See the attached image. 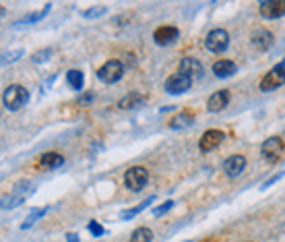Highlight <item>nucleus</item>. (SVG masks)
<instances>
[{
  "mask_svg": "<svg viewBox=\"0 0 285 242\" xmlns=\"http://www.w3.org/2000/svg\"><path fill=\"white\" fill-rule=\"evenodd\" d=\"M3 101H5L7 110L17 112V110H21L25 103L29 101V91L23 87V85H11V87L5 89Z\"/></svg>",
  "mask_w": 285,
  "mask_h": 242,
  "instance_id": "f257e3e1",
  "label": "nucleus"
},
{
  "mask_svg": "<svg viewBox=\"0 0 285 242\" xmlns=\"http://www.w3.org/2000/svg\"><path fill=\"white\" fill-rule=\"evenodd\" d=\"M147 182H149V174H147L145 168L135 166V168L126 170V174H124V186L128 188V191L139 193V191H143V188L147 186Z\"/></svg>",
  "mask_w": 285,
  "mask_h": 242,
  "instance_id": "f03ea898",
  "label": "nucleus"
},
{
  "mask_svg": "<svg viewBox=\"0 0 285 242\" xmlns=\"http://www.w3.org/2000/svg\"><path fill=\"white\" fill-rule=\"evenodd\" d=\"M227 46H229V33L225 29H213L207 33L205 48L213 54H221V52L227 50Z\"/></svg>",
  "mask_w": 285,
  "mask_h": 242,
  "instance_id": "7ed1b4c3",
  "label": "nucleus"
},
{
  "mask_svg": "<svg viewBox=\"0 0 285 242\" xmlns=\"http://www.w3.org/2000/svg\"><path fill=\"white\" fill-rule=\"evenodd\" d=\"M122 75H124V64H122L120 60H108V62L97 71L99 81H104V83H108V85L118 83V81L122 79Z\"/></svg>",
  "mask_w": 285,
  "mask_h": 242,
  "instance_id": "20e7f679",
  "label": "nucleus"
},
{
  "mask_svg": "<svg viewBox=\"0 0 285 242\" xmlns=\"http://www.w3.org/2000/svg\"><path fill=\"white\" fill-rule=\"evenodd\" d=\"M283 83H285V66L277 64V66H273L271 71L262 77L258 87H260V91H273V89L281 87Z\"/></svg>",
  "mask_w": 285,
  "mask_h": 242,
  "instance_id": "39448f33",
  "label": "nucleus"
},
{
  "mask_svg": "<svg viewBox=\"0 0 285 242\" xmlns=\"http://www.w3.org/2000/svg\"><path fill=\"white\" fill-rule=\"evenodd\" d=\"M178 73L184 75V77H188L190 81H198V79H203V73H205V71H203V64H200L196 58L186 56V58L180 60Z\"/></svg>",
  "mask_w": 285,
  "mask_h": 242,
  "instance_id": "423d86ee",
  "label": "nucleus"
},
{
  "mask_svg": "<svg viewBox=\"0 0 285 242\" xmlns=\"http://www.w3.org/2000/svg\"><path fill=\"white\" fill-rule=\"evenodd\" d=\"M223 139H225L223 131H219V129H209V131H205L203 137H200L198 147H200V151H203V153H209V151H213V149L219 147V145L223 143Z\"/></svg>",
  "mask_w": 285,
  "mask_h": 242,
  "instance_id": "0eeeda50",
  "label": "nucleus"
},
{
  "mask_svg": "<svg viewBox=\"0 0 285 242\" xmlns=\"http://www.w3.org/2000/svg\"><path fill=\"white\" fill-rule=\"evenodd\" d=\"M192 87V81L188 77H184L180 73L172 75L170 79L165 81V91L167 93H172V95H180V93H186L188 89Z\"/></svg>",
  "mask_w": 285,
  "mask_h": 242,
  "instance_id": "6e6552de",
  "label": "nucleus"
},
{
  "mask_svg": "<svg viewBox=\"0 0 285 242\" xmlns=\"http://www.w3.org/2000/svg\"><path fill=\"white\" fill-rule=\"evenodd\" d=\"M260 153H262V158L269 162L279 160V155L283 153V139H279V137H269V139L262 143Z\"/></svg>",
  "mask_w": 285,
  "mask_h": 242,
  "instance_id": "1a4fd4ad",
  "label": "nucleus"
},
{
  "mask_svg": "<svg viewBox=\"0 0 285 242\" xmlns=\"http://www.w3.org/2000/svg\"><path fill=\"white\" fill-rule=\"evenodd\" d=\"M285 15V0H264L260 3V17L264 19H279Z\"/></svg>",
  "mask_w": 285,
  "mask_h": 242,
  "instance_id": "9d476101",
  "label": "nucleus"
},
{
  "mask_svg": "<svg viewBox=\"0 0 285 242\" xmlns=\"http://www.w3.org/2000/svg\"><path fill=\"white\" fill-rule=\"evenodd\" d=\"M180 38V31L172 25H165V27H157L153 31V40L157 46H170Z\"/></svg>",
  "mask_w": 285,
  "mask_h": 242,
  "instance_id": "9b49d317",
  "label": "nucleus"
},
{
  "mask_svg": "<svg viewBox=\"0 0 285 242\" xmlns=\"http://www.w3.org/2000/svg\"><path fill=\"white\" fill-rule=\"evenodd\" d=\"M246 158L244 155H229V158L223 162V172H225V176H229V178H236V176H240L242 172H244V168H246Z\"/></svg>",
  "mask_w": 285,
  "mask_h": 242,
  "instance_id": "f8f14e48",
  "label": "nucleus"
},
{
  "mask_svg": "<svg viewBox=\"0 0 285 242\" xmlns=\"http://www.w3.org/2000/svg\"><path fill=\"white\" fill-rule=\"evenodd\" d=\"M229 91L227 89H219V91H215L211 97H209V101H207V110L209 112H221V110H225V106L229 103Z\"/></svg>",
  "mask_w": 285,
  "mask_h": 242,
  "instance_id": "ddd939ff",
  "label": "nucleus"
},
{
  "mask_svg": "<svg viewBox=\"0 0 285 242\" xmlns=\"http://www.w3.org/2000/svg\"><path fill=\"white\" fill-rule=\"evenodd\" d=\"M273 42H275V38H273V33L269 29H256L252 33V46L258 48V50H262V52L269 50L273 46Z\"/></svg>",
  "mask_w": 285,
  "mask_h": 242,
  "instance_id": "4468645a",
  "label": "nucleus"
},
{
  "mask_svg": "<svg viewBox=\"0 0 285 242\" xmlns=\"http://www.w3.org/2000/svg\"><path fill=\"white\" fill-rule=\"evenodd\" d=\"M236 71H238V66L233 64L231 60H217V62L213 64V75H215V77H219V79L231 77Z\"/></svg>",
  "mask_w": 285,
  "mask_h": 242,
  "instance_id": "2eb2a0df",
  "label": "nucleus"
},
{
  "mask_svg": "<svg viewBox=\"0 0 285 242\" xmlns=\"http://www.w3.org/2000/svg\"><path fill=\"white\" fill-rule=\"evenodd\" d=\"M194 125V116L190 112H180L170 120V129L172 131H184Z\"/></svg>",
  "mask_w": 285,
  "mask_h": 242,
  "instance_id": "dca6fc26",
  "label": "nucleus"
},
{
  "mask_svg": "<svg viewBox=\"0 0 285 242\" xmlns=\"http://www.w3.org/2000/svg\"><path fill=\"white\" fill-rule=\"evenodd\" d=\"M141 106H145V97H143L141 93H128V95L122 97L120 103H118L120 110H137V108H141Z\"/></svg>",
  "mask_w": 285,
  "mask_h": 242,
  "instance_id": "f3484780",
  "label": "nucleus"
},
{
  "mask_svg": "<svg viewBox=\"0 0 285 242\" xmlns=\"http://www.w3.org/2000/svg\"><path fill=\"white\" fill-rule=\"evenodd\" d=\"M40 164H42V168H46V170H56V168H60V166L64 164V158H62L60 153H54V151H50V153L42 155Z\"/></svg>",
  "mask_w": 285,
  "mask_h": 242,
  "instance_id": "a211bd4d",
  "label": "nucleus"
},
{
  "mask_svg": "<svg viewBox=\"0 0 285 242\" xmlns=\"http://www.w3.org/2000/svg\"><path fill=\"white\" fill-rule=\"evenodd\" d=\"M66 83H69V87L79 91L83 89V83H85V75H83L81 71H77V68H73V71L66 73Z\"/></svg>",
  "mask_w": 285,
  "mask_h": 242,
  "instance_id": "6ab92c4d",
  "label": "nucleus"
},
{
  "mask_svg": "<svg viewBox=\"0 0 285 242\" xmlns=\"http://www.w3.org/2000/svg\"><path fill=\"white\" fill-rule=\"evenodd\" d=\"M50 9H52V7H50V5H46V7H44L40 13H33V15H29V17H25V19L17 21V23H15V27H23V25H29V23H36V21L44 19V17L50 13Z\"/></svg>",
  "mask_w": 285,
  "mask_h": 242,
  "instance_id": "aec40b11",
  "label": "nucleus"
},
{
  "mask_svg": "<svg viewBox=\"0 0 285 242\" xmlns=\"http://www.w3.org/2000/svg\"><path fill=\"white\" fill-rule=\"evenodd\" d=\"M48 213V207H40V209H33L29 215H27V219L21 223V230H29V226H33L40 217H44Z\"/></svg>",
  "mask_w": 285,
  "mask_h": 242,
  "instance_id": "412c9836",
  "label": "nucleus"
},
{
  "mask_svg": "<svg viewBox=\"0 0 285 242\" xmlns=\"http://www.w3.org/2000/svg\"><path fill=\"white\" fill-rule=\"evenodd\" d=\"M155 201V197H149L147 201H143V203H139L137 207H132V209H126V211H122V219H130V217H135L137 213H141V211H145L147 209V207L151 205V203H153Z\"/></svg>",
  "mask_w": 285,
  "mask_h": 242,
  "instance_id": "4be33fe9",
  "label": "nucleus"
},
{
  "mask_svg": "<svg viewBox=\"0 0 285 242\" xmlns=\"http://www.w3.org/2000/svg\"><path fill=\"white\" fill-rule=\"evenodd\" d=\"M153 240V232L149 228H137L130 236V242H151Z\"/></svg>",
  "mask_w": 285,
  "mask_h": 242,
  "instance_id": "5701e85b",
  "label": "nucleus"
},
{
  "mask_svg": "<svg viewBox=\"0 0 285 242\" xmlns=\"http://www.w3.org/2000/svg\"><path fill=\"white\" fill-rule=\"evenodd\" d=\"M23 201H25L23 195H15V197L5 195V197H3V209H15V207L23 205Z\"/></svg>",
  "mask_w": 285,
  "mask_h": 242,
  "instance_id": "b1692460",
  "label": "nucleus"
},
{
  "mask_svg": "<svg viewBox=\"0 0 285 242\" xmlns=\"http://www.w3.org/2000/svg\"><path fill=\"white\" fill-rule=\"evenodd\" d=\"M50 56H52V50H50V48H44V50L36 52V54L31 56V62H33V64H42V62H46Z\"/></svg>",
  "mask_w": 285,
  "mask_h": 242,
  "instance_id": "393cba45",
  "label": "nucleus"
},
{
  "mask_svg": "<svg viewBox=\"0 0 285 242\" xmlns=\"http://www.w3.org/2000/svg\"><path fill=\"white\" fill-rule=\"evenodd\" d=\"M21 56H23V50H17V52H9V54H5V56H3V66L11 64L13 60H19Z\"/></svg>",
  "mask_w": 285,
  "mask_h": 242,
  "instance_id": "a878e982",
  "label": "nucleus"
},
{
  "mask_svg": "<svg viewBox=\"0 0 285 242\" xmlns=\"http://www.w3.org/2000/svg\"><path fill=\"white\" fill-rule=\"evenodd\" d=\"M172 207H174V201H165L163 205L155 207V209H153V215H155V217H159V215H163V213H167V211H170Z\"/></svg>",
  "mask_w": 285,
  "mask_h": 242,
  "instance_id": "bb28decb",
  "label": "nucleus"
},
{
  "mask_svg": "<svg viewBox=\"0 0 285 242\" xmlns=\"http://www.w3.org/2000/svg\"><path fill=\"white\" fill-rule=\"evenodd\" d=\"M104 13H106V7H97V9L85 11V13H83V17H85V19H93V17H102Z\"/></svg>",
  "mask_w": 285,
  "mask_h": 242,
  "instance_id": "cd10ccee",
  "label": "nucleus"
},
{
  "mask_svg": "<svg viewBox=\"0 0 285 242\" xmlns=\"http://www.w3.org/2000/svg\"><path fill=\"white\" fill-rule=\"evenodd\" d=\"M89 232H91L93 236H102L106 230H104L102 223H97V221H89Z\"/></svg>",
  "mask_w": 285,
  "mask_h": 242,
  "instance_id": "c85d7f7f",
  "label": "nucleus"
},
{
  "mask_svg": "<svg viewBox=\"0 0 285 242\" xmlns=\"http://www.w3.org/2000/svg\"><path fill=\"white\" fill-rule=\"evenodd\" d=\"M15 191L21 195V193H33V191H36V188H33L31 184H27V182H19V184L15 186Z\"/></svg>",
  "mask_w": 285,
  "mask_h": 242,
  "instance_id": "c756f323",
  "label": "nucleus"
},
{
  "mask_svg": "<svg viewBox=\"0 0 285 242\" xmlns=\"http://www.w3.org/2000/svg\"><path fill=\"white\" fill-rule=\"evenodd\" d=\"M283 176H285V172H281V174H277V176H273V178H271L269 182H266V184H262L260 188H266V186H271L273 182H277V180H279V178H283Z\"/></svg>",
  "mask_w": 285,
  "mask_h": 242,
  "instance_id": "7c9ffc66",
  "label": "nucleus"
},
{
  "mask_svg": "<svg viewBox=\"0 0 285 242\" xmlns=\"http://www.w3.org/2000/svg\"><path fill=\"white\" fill-rule=\"evenodd\" d=\"M93 99V93H85V95H81V99H79V103H89Z\"/></svg>",
  "mask_w": 285,
  "mask_h": 242,
  "instance_id": "2f4dec72",
  "label": "nucleus"
},
{
  "mask_svg": "<svg viewBox=\"0 0 285 242\" xmlns=\"http://www.w3.org/2000/svg\"><path fill=\"white\" fill-rule=\"evenodd\" d=\"M66 240H69V242H81L77 234H66Z\"/></svg>",
  "mask_w": 285,
  "mask_h": 242,
  "instance_id": "473e14b6",
  "label": "nucleus"
},
{
  "mask_svg": "<svg viewBox=\"0 0 285 242\" xmlns=\"http://www.w3.org/2000/svg\"><path fill=\"white\" fill-rule=\"evenodd\" d=\"M281 64H283V66H285V58H283V62H281Z\"/></svg>",
  "mask_w": 285,
  "mask_h": 242,
  "instance_id": "72a5a7b5",
  "label": "nucleus"
}]
</instances>
